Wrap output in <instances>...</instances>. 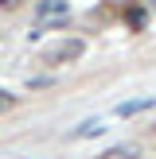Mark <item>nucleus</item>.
Instances as JSON below:
<instances>
[{
  "label": "nucleus",
  "instance_id": "f257e3e1",
  "mask_svg": "<svg viewBox=\"0 0 156 159\" xmlns=\"http://www.w3.org/2000/svg\"><path fill=\"white\" fill-rule=\"evenodd\" d=\"M66 16H70V8H66V0H43L39 4V12H35V23L39 27H47V23H66Z\"/></svg>",
  "mask_w": 156,
  "mask_h": 159
},
{
  "label": "nucleus",
  "instance_id": "f03ea898",
  "mask_svg": "<svg viewBox=\"0 0 156 159\" xmlns=\"http://www.w3.org/2000/svg\"><path fill=\"white\" fill-rule=\"evenodd\" d=\"M70 58H82V39H70L47 51V62H70Z\"/></svg>",
  "mask_w": 156,
  "mask_h": 159
},
{
  "label": "nucleus",
  "instance_id": "7ed1b4c3",
  "mask_svg": "<svg viewBox=\"0 0 156 159\" xmlns=\"http://www.w3.org/2000/svg\"><path fill=\"white\" fill-rule=\"evenodd\" d=\"M12 101H16L12 93H4V89H0V109H8V105H12Z\"/></svg>",
  "mask_w": 156,
  "mask_h": 159
},
{
  "label": "nucleus",
  "instance_id": "20e7f679",
  "mask_svg": "<svg viewBox=\"0 0 156 159\" xmlns=\"http://www.w3.org/2000/svg\"><path fill=\"white\" fill-rule=\"evenodd\" d=\"M0 8H16V0H0Z\"/></svg>",
  "mask_w": 156,
  "mask_h": 159
}]
</instances>
